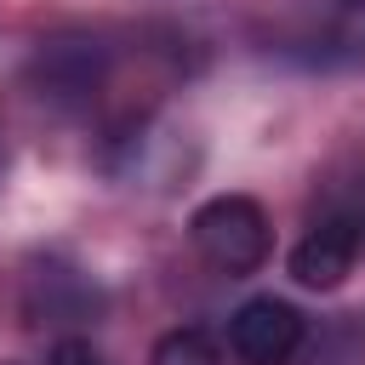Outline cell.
I'll return each instance as SVG.
<instances>
[{
  "instance_id": "cell-2",
  "label": "cell",
  "mask_w": 365,
  "mask_h": 365,
  "mask_svg": "<svg viewBox=\"0 0 365 365\" xmlns=\"http://www.w3.org/2000/svg\"><path fill=\"white\" fill-rule=\"evenodd\" d=\"M103 74H108V46L97 34H51L29 63V86L51 108H86L103 91Z\"/></svg>"
},
{
  "instance_id": "cell-8",
  "label": "cell",
  "mask_w": 365,
  "mask_h": 365,
  "mask_svg": "<svg viewBox=\"0 0 365 365\" xmlns=\"http://www.w3.org/2000/svg\"><path fill=\"white\" fill-rule=\"evenodd\" d=\"M0 177H6V137H0Z\"/></svg>"
},
{
  "instance_id": "cell-4",
  "label": "cell",
  "mask_w": 365,
  "mask_h": 365,
  "mask_svg": "<svg viewBox=\"0 0 365 365\" xmlns=\"http://www.w3.org/2000/svg\"><path fill=\"white\" fill-rule=\"evenodd\" d=\"M308 222H325L336 234H348L365 257V160H336L319 188H314V217Z\"/></svg>"
},
{
  "instance_id": "cell-3",
  "label": "cell",
  "mask_w": 365,
  "mask_h": 365,
  "mask_svg": "<svg viewBox=\"0 0 365 365\" xmlns=\"http://www.w3.org/2000/svg\"><path fill=\"white\" fill-rule=\"evenodd\" d=\"M302 348V314L279 297H251L228 319V354L240 365H285Z\"/></svg>"
},
{
  "instance_id": "cell-6",
  "label": "cell",
  "mask_w": 365,
  "mask_h": 365,
  "mask_svg": "<svg viewBox=\"0 0 365 365\" xmlns=\"http://www.w3.org/2000/svg\"><path fill=\"white\" fill-rule=\"evenodd\" d=\"M148 365H222V348H217L200 325H177V331H165V336L154 342Z\"/></svg>"
},
{
  "instance_id": "cell-7",
  "label": "cell",
  "mask_w": 365,
  "mask_h": 365,
  "mask_svg": "<svg viewBox=\"0 0 365 365\" xmlns=\"http://www.w3.org/2000/svg\"><path fill=\"white\" fill-rule=\"evenodd\" d=\"M57 365H97V348H86V342H57Z\"/></svg>"
},
{
  "instance_id": "cell-1",
  "label": "cell",
  "mask_w": 365,
  "mask_h": 365,
  "mask_svg": "<svg viewBox=\"0 0 365 365\" xmlns=\"http://www.w3.org/2000/svg\"><path fill=\"white\" fill-rule=\"evenodd\" d=\"M188 240H194V251H200L217 274H228V279L257 274V268L268 262V251H274L268 211H262L251 194H217V200H205V205L188 217Z\"/></svg>"
},
{
  "instance_id": "cell-5",
  "label": "cell",
  "mask_w": 365,
  "mask_h": 365,
  "mask_svg": "<svg viewBox=\"0 0 365 365\" xmlns=\"http://www.w3.org/2000/svg\"><path fill=\"white\" fill-rule=\"evenodd\" d=\"M354 262H359V245L348 234H336L325 222H308V234L291 251V279L308 285V291H336L354 274Z\"/></svg>"
}]
</instances>
